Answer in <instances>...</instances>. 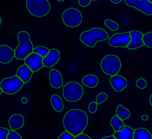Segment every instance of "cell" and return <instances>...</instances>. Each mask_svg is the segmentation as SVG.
Returning <instances> with one entry per match:
<instances>
[{"label": "cell", "mask_w": 152, "mask_h": 139, "mask_svg": "<svg viewBox=\"0 0 152 139\" xmlns=\"http://www.w3.org/2000/svg\"><path fill=\"white\" fill-rule=\"evenodd\" d=\"M66 131L75 137L83 132L88 125V115L80 109H71L65 115L63 119Z\"/></svg>", "instance_id": "6da1fadb"}, {"label": "cell", "mask_w": 152, "mask_h": 139, "mask_svg": "<svg viewBox=\"0 0 152 139\" xmlns=\"http://www.w3.org/2000/svg\"><path fill=\"white\" fill-rule=\"evenodd\" d=\"M18 38L19 45L15 50V57L18 60H25L33 53V45L30 39V35L26 31L18 33Z\"/></svg>", "instance_id": "7a4b0ae2"}, {"label": "cell", "mask_w": 152, "mask_h": 139, "mask_svg": "<svg viewBox=\"0 0 152 139\" xmlns=\"http://www.w3.org/2000/svg\"><path fill=\"white\" fill-rule=\"evenodd\" d=\"M108 37V33L105 30L101 28H94L82 33L80 36V40L84 45L93 48L97 42L106 40Z\"/></svg>", "instance_id": "3957f363"}, {"label": "cell", "mask_w": 152, "mask_h": 139, "mask_svg": "<svg viewBox=\"0 0 152 139\" xmlns=\"http://www.w3.org/2000/svg\"><path fill=\"white\" fill-rule=\"evenodd\" d=\"M26 8L32 15L40 17L49 13L50 5L48 0H27Z\"/></svg>", "instance_id": "277c9868"}, {"label": "cell", "mask_w": 152, "mask_h": 139, "mask_svg": "<svg viewBox=\"0 0 152 139\" xmlns=\"http://www.w3.org/2000/svg\"><path fill=\"white\" fill-rule=\"evenodd\" d=\"M100 67L104 72L111 76L116 75L121 67L120 58L113 55H108L101 61Z\"/></svg>", "instance_id": "5b68a950"}, {"label": "cell", "mask_w": 152, "mask_h": 139, "mask_svg": "<svg viewBox=\"0 0 152 139\" xmlns=\"http://www.w3.org/2000/svg\"><path fill=\"white\" fill-rule=\"evenodd\" d=\"M83 94V88L76 82H68L63 88V96L66 101L71 102L80 100Z\"/></svg>", "instance_id": "8992f818"}, {"label": "cell", "mask_w": 152, "mask_h": 139, "mask_svg": "<svg viewBox=\"0 0 152 139\" xmlns=\"http://www.w3.org/2000/svg\"><path fill=\"white\" fill-rule=\"evenodd\" d=\"M24 85V82L16 75L4 79L0 83V87L2 92L11 95L18 92Z\"/></svg>", "instance_id": "52a82bcc"}, {"label": "cell", "mask_w": 152, "mask_h": 139, "mask_svg": "<svg viewBox=\"0 0 152 139\" xmlns=\"http://www.w3.org/2000/svg\"><path fill=\"white\" fill-rule=\"evenodd\" d=\"M62 19L66 25L74 28L81 24L82 22V16L79 10L71 8L64 11L62 14Z\"/></svg>", "instance_id": "ba28073f"}, {"label": "cell", "mask_w": 152, "mask_h": 139, "mask_svg": "<svg viewBox=\"0 0 152 139\" xmlns=\"http://www.w3.org/2000/svg\"><path fill=\"white\" fill-rule=\"evenodd\" d=\"M131 41L130 32L116 33L114 34L110 39L108 43L113 47H126Z\"/></svg>", "instance_id": "9c48e42d"}, {"label": "cell", "mask_w": 152, "mask_h": 139, "mask_svg": "<svg viewBox=\"0 0 152 139\" xmlns=\"http://www.w3.org/2000/svg\"><path fill=\"white\" fill-rule=\"evenodd\" d=\"M127 6L135 8L147 15H152V2L148 0H125Z\"/></svg>", "instance_id": "30bf717a"}, {"label": "cell", "mask_w": 152, "mask_h": 139, "mask_svg": "<svg viewBox=\"0 0 152 139\" xmlns=\"http://www.w3.org/2000/svg\"><path fill=\"white\" fill-rule=\"evenodd\" d=\"M43 57L35 53L29 54L25 59V63L31 69L33 72L38 71L44 66L42 60Z\"/></svg>", "instance_id": "8fae6325"}, {"label": "cell", "mask_w": 152, "mask_h": 139, "mask_svg": "<svg viewBox=\"0 0 152 139\" xmlns=\"http://www.w3.org/2000/svg\"><path fill=\"white\" fill-rule=\"evenodd\" d=\"M60 53L56 49H50L48 54L42 60L43 65L48 68H51L56 65L60 59Z\"/></svg>", "instance_id": "7c38bea8"}, {"label": "cell", "mask_w": 152, "mask_h": 139, "mask_svg": "<svg viewBox=\"0 0 152 139\" xmlns=\"http://www.w3.org/2000/svg\"><path fill=\"white\" fill-rule=\"evenodd\" d=\"M15 57V51L7 45L0 46V63L7 64Z\"/></svg>", "instance_id": "4fadbf2b"}, {"label": "cell", "mask_w": 152, "mask_h": 139, "mask_svg": "<svg viewBox=\"0 0 152 139\" xmlns=\"http://www.w3.org/2000/svg\"><path fill=\"white\" fill-rule=\"evenodd\" d=\"M131 41L126 48L129 49H135L144 46L142 41L143 34L138 31L130 32Z\"/></svg>", "instance_id": "5bb4252c"}, {"label": "cell", "mask_w": 152, "mask_h": 139, "mask_svg": "<svg viewBox=\"0 0 152 139\" xmlns=\"http://www.w3.org/2000/svg\"><path fill=\"white\" fill-rule=\"evenodd\" d=\"M110 82L113 88L116 92L123 91L127 85L126 79L117 74L111 77Z\"/></svg>", "instance_id": "9a60e30c"}, {"label": "cell", "mask_w": 152, "mask_h": 139, "mask_svg": "<svg viewBox=\"0 0 152 139\" xmlns=\"http://www.w3.org/2000/svg\"><path fill=\"white\" fill-rule=\"evenodd\" d=\"M50 84L53 88H59L63 85V77L60 72L54 69L50 70L49 74Z\"/></svg>", "instance_id": "2e32d148"}, {"label": "cell", "mask_w": 152, "mask_h": 139, "mask_svg": "<svg viewBox=\"0 0 152 139\" xmlns=\"http://www.w3.org/2000/svg\"><path fill=\"white\" fill-rule=\"evenodd\" d=\"M33 72L31 69L26 64L20 66L16 72V76L18 77L24 84L30 81L32 77Z\"/></svg>", "instance_id": "e0dca14e"}, {"label": "cell", "mask_w": 152, "mask_h": 139, "mask_svg": "<svg viewBox=\"0 0 152 139\" xmlns=\"http://www.w3.org/2000/svg\"><path fill=\"white\" fill-rule=\"evenodd\" d=\"M9 124L12 130H17L23 126L24 119L23 116L20 114H14L9 119Z\"/></svg>", "instance_id": "ac0fdd59"}, {"label": "cell", "mask_w": 152, "mask_h": 139, "mask_svg": "<svg viewBox=\"0 0 152 139\" xmlns=\"http://www.w3.org/2000/svg\"><path fill=\"white\" fill-rule=\"evenodd\" d=\"M134 129L125 125V128L121 131L115 132L114 136L117 139H133Z\"/></svg>", "instance_id": "d6986e66"}, {"label": "cell", "mask_w": 152, "mask_h": 139, "mask_svg": "<svg viewBox=\"0 0 152 139\" xmlns=\"http://www.w3.org/2000/svg\"><path fill=\"white\" fill-rule=\"evenodd\" d=\"M99 80L96 76L92 74L85 76L82 79V83L84 85L89 88H94L98 84Z\"/></svg>", "instance_id": "ffe728a7"}, {"label": "cell", "mask_w": 152, "mask_h": 139, "mask_svg": "<svg viewBox=\"0 0 152 139\" xmlns=\"http://www.w3.org/2000/svg\"><path fill=\"white\" fill-rule=\"evenodd\" d=\"M133 137L134 139H152V135L148 130L142 127L134 130Z\"/></svg>", "instance_id": "44dd1931"}, {"label": "cell", "mask_w": 152, "mask_h": 139, "mask_svg": "<svg viewBox=\"0 0 152 139\" xmlns=\"http://www.w3.org/2000/svg\"><path fill=\"white\" fill-rule=\"evenodd\" d=\"M51 104L54 109L58 112H61L64 109V105L62 98L57 94H54L50 99Z\"/></svg>", "instance_id": "7402d4cb"}, {"label": "cell", "mask_w": 152, "mask_h": 139, "mask_svg": "<svg viewBox=\"0 0 152 139\" xmlns=\"http://www.w3.org/2000/svg\"><path fill=\"white\" fill-rule=\"evenodd\" d=\"M116 115L121 120H124L129 117L130 112L128 109L124 108L122 105L120 104L117 106Z\"/></svg>", "instance_id": "603a6c76"}, {"label": "cell", "mask_w": 152, "mask_h": 139, "mask_svg": "<svg viewBox=\"0 0 152 139\" xmlns=\"http://www.w3.org/2000/svg\"><path fill=\"white\" fill-rule=\"evenodd\" d=\"M111 125L113 128L115 132L119 131L120 127L125 125L124 123L123 120L119 118L116 115L113 117L111 119Z\"/></svg>", "instance_id": "cb8c5ba5"}, {"label": "cell", "mask_w": 152, "mask_h": 139, "mask_svg": "<svg viewBox=\"0 0 152 139\" xmlns=\"http://www.w3.org/2000/svg\"><path fill=\"white\" fill-rule=\"evenodd\" d=\"M142 41L144 45L150 48H152V32L148 33L143 35Z\"/></svg>", "instance_id": "d4e9b609"}, {"label": "cell", "mask_w": 152, "mask_h": 139, "mask_svg": "<svg viewBox=\"0 0 152 139\" xmlns=\"http://www.w3.org/2000/svg\"><path fill=\"white\" fill-rule=\"evenodd\" d=\"M49 50L50 49L45 47L39 46L37 47L36 48L33 49V53H36L42 57H44L48 54Z\"/></svg>", "instance_id": "484cf974"}, {"label": "cell", "mask_w": 152, "mask_h": 139, "mask_svg": "<svg viewBox=\"0 0 152 139\" xmlns=\"http://www.w3.org/2000/svg\"><path fill=\"white\" fill-rule=\"evenodd\" d=\"M104 25L108 27L111 30L115 31L117 30L119 28V25L117 23L109 20V19H107L105 21Z\"/></svg>", "instance_id": "4316f807"}, {"label": "cell", "mask_w": 152, "mask_h": 139, "mask_svg": "<svg viewBox=\"0 0 152 139\" xmlns=\"http://www.w3.org/2000/svg\"><path fill=\"white\" fill-rule=\"evenodd\" d=\"M21 135L18 133L15 130H9L7 139H22Z\"/></svg>", "instance_id": "83f0119b"}, {"label": "cell", "mask_w": 152, "mask_h": 139, "mask_svg": "<svg viewBox=\"0 0 152 139\" xmlns=\"http://www.w3.org/2000/svg\"><path fill=\"white\" fill-rule=\"evenodd\" d=\"M107 98V95L104 93H99L96 97V103L100 104L106 101Z\"/></svg>", "instance_id": "f1b7e54d"}, {"label": "cell", "mask_w": 152, "mask_h": 139, "mask_svg": "<svg viewBox=\"0 0 152 139\" xmlns=\"http://www.w3.org/2000/svg\"><path fill=\"white\" fill-rule=\"evenodd\" d=\"M147 82L145 79H144L141 78L139 79L137 82H136V85L137 87L138 88H140L141 89H144L147 86Z\"/></svg>", "instance_id": "f546056e"}, {"label": "cell", "mask_w": 152, "mask_h": 139, "mask_svg": "<svg viewBox=\"0 0 152 139\" xmlns=\"http://www.w3.org/2000/svg\"><path fill=\"white\" fill-rule=\"evenodd\" d=\"M58 139H75V136L68 131H65L58 137Z\"/></svg>", "instance_id": "4dcf8cb0"}, {"label": "cell", "mask_w": 152, "mask_h": 139, "mask_svg": "<svg viewBox=\"0 0 152 139\" xmlns=\"http://www.w3.org/2000/svg\"><path fill=\"white\" fill-rule=\"evenodd\" d=\"M9 130L5 127H0V139H7Z\"/></svg>", "instance_id": "1f68e13d"}, {"label": "cell", "mask_w": 152, "mask_h": 139, "mask_svg": "<svg viewBox=\"0 0 152 139\" xmlns=\"http://www.w3.org/2000/svg\"><path fill=\"white\" fill-rule=\"evenodd\" d=\"M97 104L95 102H92L89 104V111L91 113H94L97 109Z\"/></svg>", "instance_id": "d6a6232c"}, {"label": "cell", "mask_w": 152, "mask_h": 139, "mask_svg": "<svg viewBox=\"0 0 152 139\" xmlns=\"http://www.w3.org/2000/svg\"><path fill=\"white\" fill-rule=\"evenodd\" d=\"M92 0H79V5L83 7H88L90 4Z\"/></svg>", "instance_id": "836d02e7"}, {"label": "cell", "mask_w": 152, "mask_h": 139, "mask_svg": "<svg viewBox=\"0 0 152 139\" xmlns=\"http://www.w3.org/2000/svg\"><path fill=\"white\" fill-rule=\"evenodd\" d=\"M75 139H91V138L88 135H86L83 133H81L80 134L75 136Z\"/></svg>", "instance_id": "e575fe53"}, {"label": "cell", "mask_w": 152, "mask_h": 139, "mask_svg": "<svg viewBox=\"0 0 152 139\" xmlns=\"http://www.w3.org/2000/svg\"><path fill=\"white\" fill-rule=\"evenodd\" d=\"M102 139H116L114 135H111V136H106V137H103Z\"/></svg>", "instance_id": "d590c367"}, {"label": "cell", "mask_w": 152, "mask_h": 139, "mask_svg": "<svg viewBox=\"0 0 152 139\" xmlns=\"http://www.w3.org/2000/svg\"><path fill=\"white\" fill-rule=\"evenodd\" d=\"M110 1L114 4H118L120 3L122 0H110Z\"/></svg>", "instance_id": "8d00e7d4"}, {"label": "cell", "mask_w": 152, "mask_h": 139, "mask_svg": "<svg viewBox=\"0 0 152 139\" xmlns=\"http://www.w3.org/2000/svg\"><path fill=\"white\" fill-rule=\"evenodd\" d=\"M141 119L144 121H146V120H147L148 119V117L147 115H144L141 117Z\"/></svg>", "instance_id": "74e56055"}, {"label": "cell", "mask_w": 152, "mask_h": 139, "mask_svg": "<svg viewBox=\"0 0 152 139\" xmlns=\"http://www.w3.org/2000/svg\"><path fill=\"white\" fill-rule=\"evenodd\" d=\"M21 101H22L23 103L26 104L27 103V102H28V100H27V98H25V97H23V98H22Z\"/></svg>", "instance_id": "f35d334b"}, {"label": "cell", "mask_w": 152, "mask_h": 139, "mask_svg": "<svg viewBox=\"0 0 152 139\" xmlns=\"http://www.w3.org/2000/svg\"><path fill=\"white\" fill-rule=\"evenodd\" d=\"M124 128H125V125L121 126L120 127V128H119V131H121L123 129H124Z\"/></svg>", "instance_id": "ab89813d"}, {"label": "cell", "mask_w": 152, "mask_h": 139, "mask_svg": "<svg viewBox=\"0 0 152 139\" xmlns=\"http://www.w3.org/2000/svg\"><path fill=\"white\" fill-rule=\"evenodd\" d=\"M149 102H150V104H151V105H152V96L151 95V96H150V100H149Z\"/></svg>", "instance_id": "60d3db41"}, {"label": "cell", "mask_w": 152, "mask_h": 139, "mask_svg": "<svg viewBox=\"0 0 152 139\" xmlns=\"http://www.w3.org/2000/svg\"><path fill=\"white\" fill-rule=\"evenodd\" d=\"M1 22H2V19H1V17H0V25H1Z\"/></svg>", "instance_id": "b9f144b4"}, {"label": "cell", "mask_w": 152, "mask_h": 139, "mask_svg": "<svg viewBox=\"0 0 152 139\" xmlns=\"http://www.w3.org/2000/svg\"><path fill=\"white\" fill-rule=\"evenodd\" d=\"M2 93V90H1V88L0 87V95L1 94V93Z\"/></svg>", "instance_id": "7bdbcfd3"}, {"label": "cell", "mask_w": 152, "mask_h": 139, "mask_svg": "<svg viewBox=\"0 0 152 139\" xmlns=\"http://www.w3.org/2000/svg\"><path fill=\"white\" fill-rule=\"evenodd\" d=\"M57 1L59 2H62V1H64V0H57Z\"/></svg>", "instance_id": "ee69618b"}, {"label": "cell", "mask_w": 152, "mask_h": 139, "mask_svg": "<svg viewBox=\"0 0 152 139\" xmlns=\"http://www.w3.org/2000/svg\"><path fill=\"white\" fill-rule=\"evenodd\" d=\"M150 2H152V0H148Z\"/></svg>", "instance_id": "f6af8a7d"}, {"label": "cell", "mask_w": 152, "mask_h": 139, "mask_svg": "<svg viewBox=\"0 0 152 139\" xmlns=\"http://www.w3.org/2000/svg\"><path fill=\"white\" fill-rule=\"evenodd\" d=\"M92 1H97V0H92Z\"/></svg>", "instance_id": "bcb514c9"}]
</instances>
